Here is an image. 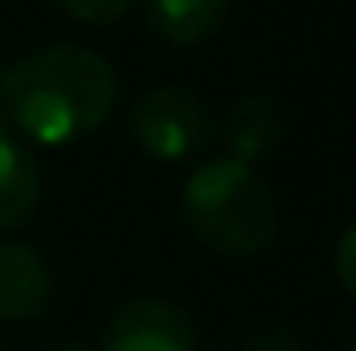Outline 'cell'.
<instances>
[{
	"label": "cell",
	"instance_id": "1",
	"mask_svg": "<svg viewBox=\"0 0 356 351\" xmlns=\"http://www.w3.org/2000/svg\"><path fill=\"white\" fill-rule=\"evenodd\" d=\"M116 103V71L88 46H46L4 71L8 120L46 149L91 137Z\"/></svg>",
	"mask_w": 356,
	"mask_h": 351
},
{
	"label": "cell",
	"instance_id": "2",
	"mask_svg": "<svg viewBox=\"0 0 356 351\" xmlns=\"http://www.w3.org/2000/svg\"><path fill=\"white\" fill-rule=\"evenodd\" d=\"M182 219L207 248L224 257H253L277 236V198L253 166L220 157L186 178Z\"/></svg>",
	"mask_w": 356,
	"mask_h": 351
},
{
	"label": "cell",
	"instance_id": "3",
	"mask_svg": "<svg viewBox=\"0 0 356 351\" xmlns=\"http://www.w3.org/2000/svg\"><path fill=\"white\" fill-rule=\"evenodd\" d=\"M137 145L158 157V162H186L199 157L211 145V112L195 91L162 83V87L145 91L129 116Z\"/></svg>",
	"mask_w": 356,
	"mask_h": 351
},
{
	"label": "cell",
	"instance_id": "4",
	"mask_svg": "<svg viewBox=\"0 0 356 351\" xmlns=\"http://www.w3.org/2000/svg\"><path fill=\"white\" fill-rule=\"evenodd\" d=\"M104 351H199V331L182 306L141 298L112 314Z\"/></svg>",
	"mask_w": 356,
	"mask_h": 351
},
{
	"label": "cell",
	"instance_id": "5",
	"mask_svg": "<svg viewBox=\"0 0 356 351\" xmlns=\"http://www.w3.org/2000/svg\"><path fill=\"white\" fill-rule=\"evenodd\" d=\"M50 302V268L29 244L0 240V318L25 323Z\"/></svg>",
	"mask_w": 356,
	"mask_h": 351
},
{
	"label": "cell",
	"instance_id": "6",
	"mask_svg": "<svg viewBox=\"0 0 356 351\" xmlns=\"http://www.w3.org/2000/svg\"><path fill=\"white\" fill-rule=\"evenodd\" d=\"M224 137H228V149H232L236 162L257 166V162H266L269 153L282 145V137H286V112L269 95H245V99H236L228 108Z\"/></svg>",
	"mask_w": 356,
	"mask_h": 351
},
{
	"label": "cell",
	"instance_id": "7",
	"mask_svg": "<svg viewBox=\"0 0 356 351\" xmlns=\"http://www.w3.org/2000/svg\"><path fill=\"white\" fill-rule=\"evenodd\" d=\"M42 198V174L29 149L13 137H0V232L21 228Z\"/></svg>",
	"mask_w": 356,
	"mask_h": 351
},
{
	"label": "cell",
	"instance_id": "8",
	"mask_svg": "<svg viewBox=\"0 0 356 351\" xmlns=\"http://www.w3.org/2000/svg\"><path fill=\"white\" fill-rule=\"evenodd\" d=\"M228 12V0H145V21L170 46L207 42Z\"/></svg>",
	"mask_w": 356,
	"mask_h": 351
},
{
	"label": "cell",
	"instance_id": "9",
	"mask_svg": "<svg viewBox=\"0 0 356 351\" xmlns=\"http://www.w3.org/2000/svg\"><path fill=\"white\" fill-rule=\"evenodd\" d=\"M58 4L71 17H79L83 25H112L133 8V0H58Z\"/></svg>",
	"mask_w": 356,
	"mask_h": 351
},
{
	"label": "cell",
	"instance_id": "10",
	"mask_svg": "<svg viewBox=\"0 0 356 351\" xmlns=\"http://www.w3.org/2000/svg\"><path fill=\"white\" fill-rule=\"evenodd\" d=\"M336 277H340V285L356 298V223L340 236V244H336Z\"/></svg>",
	"mask_w": 356,
	"mask_h": 351
},
{
	"label": "cell",
	"instance_id": "11",
	"mask_svg": "<svg viewBox=\"0 0 356 351\" xmlns=\"http://www.w3.org/2000/svg\"><path fill=\"white\" fill-rule=\"evenodd\" d=\"M245 351H302L294 331H261L257 339H249Z\"/></svg>",
	"mask_w": 356,
	"mask_h": 351
},
{
	"label": "cell",
	"instance_id": "12",
	"mask_svg": "<svg viewBox=\"0 0 356 351\" xmlns=\"http://www.w3.org/2000/svg\"><path fill=\"white\" fill-rule=\"evenodd\" d=\"M0 137H8V112H4V71H0Z\"/></svg>",
	"mask_w": 356,
	"mask_h": 351
},
{
	"label": "cell",
	"instance_id": "13",
	"mask_svg": "<svg viewBox=\"0 0 356 351\" xmlns=\"http://www.w3.org/2000/svg\"><path fill=\"white\" fill-rule=\"evenodd\" d=\"M50 351H99V348H91L83 339H67V343H58V348H50Z\"/></svg>",
	"mask_w": 356,
	"mask_h": 351
},
{
	"label": "cell",
	"instance_id": "14",
	"mask_svg": "<svg viewBox=\"0 0 356 351\" xmlns=\"http://www.w3.org/2000/svg\"><path fill=\"white\" fill-rule=\"evenodd\" d=\"M353 351H356V348H353Z\"/></svg>",
	"mask_w": 356,
	"mask_h": 351
}]
</instances>
